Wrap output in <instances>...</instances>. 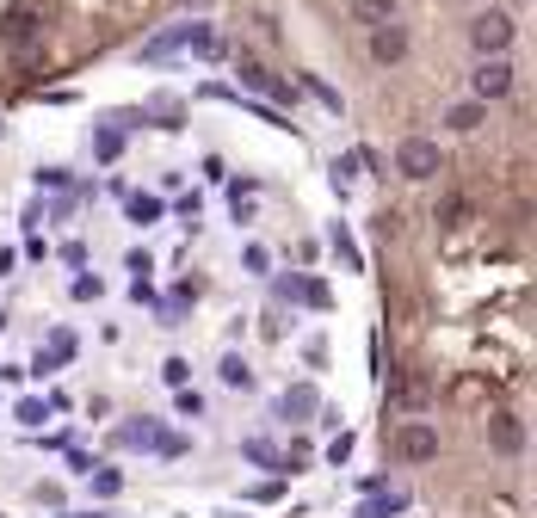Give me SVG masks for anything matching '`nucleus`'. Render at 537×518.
<instances>
[{
	"instance_id": "5",
	"label": "nucleus",
	"mask_w": 537,
	"mask_h": 518,
	"mask_svg": "<svg viewBox=\"0 0 537 518\" xmlns=\"http://www.w3.org/2000/svg\"><path fill=\"white\" fill-rule=\"evenodd\" d=\"M371 56H377V62H402V56H408V31H402L396 19L371 25Z\"/></svg>"
},
{
	"instance_id": "7",
	"label": "nucleus",
	"mask_w": 537,
	"mask_h": 518,
	"mask_svg": "<svg viewBox=\"0 0 537 518\" xmlns=\"http://www.w3.org/2000/svg\"><path fill=\"white\" fill-rule=\"evenodd\" d=\"M315 407H321V395H315L309 383H297V389H284V414H291V420H309Z\"/></svg>"
},
{
	"instance_id": "13",
	"label": "nucleus",
	"mask_w": 537,
	"mask_h": 518,
	"mask_svg": "<svg viewBox=\"0 0 537 518\" xmlns=\"http://www.w3.org/2000/svg\"><path fill=\"white\" fill-rule=\"evenodd\" d=\"M179 7H192V0H179Z\"/></svg>"
},
{
	"instance_id": "6",
	"label": "nucleus",
	"mask_w": 537,
	"mask_h": 518,
	"mask_svg": "<svg viewBox=\"0 0 537 518\" xmlns=\"http://www.w3.org/2000/svg\"><path fill=\"white\" fill-rule=\"evenodd\" d=\"M494 451H507V457L525 451V426H519L513 414H494Z\"/></svg>"
},
{
	"instance_id": "2",
	"label": "nucleus",
	"mask_w": 537,
	"mask_h": 518,
	"mask_svg": "<svg viewBox=\"0 0 537 518\" xmlns=\"http://www.w3.org/2000/svg\"><path fill=\"white\" fill-rule=\"evenodd\" d=\"M396 173H402V179H433V173H439V142L408 136V142L396 148Z\"/></svg>"
},
{
	"instance_id": "3",
	"label": "nucleus",
	"mask_w": 537,
	"mask_h": 518,
	"mask_svg": "<svg viewBox=\"0 0 537 518\" xmlns=\"http://www.w3.org/2000/svg\"><path fill=\"white\" fill-rule=\"evenodd\" d=\"M513 93V62L507 56H482V68H476V99L488 105V99H507Z\"/></svg>"
},
{
	"instance_id": "11",
	"label": "nucleus",
	"mask_w": 537,
	"mask_h": 518,
	"mask_svg": "<svg viewBox=\"0 0 537 518\" xmlns=\"http://www.w3.org/2000/svg\"><path fill=\"white\" fill-rule=\"evenodd\" d=\"M223 383L229 389H247V383H254V370H247L241 358H223Z\"/></svg>"
},
{
	"instance_id": "9",
	"label": "nucleus",
	"mask_w": 537,
	"mask_h": 518,
	"mask_svg": "<svg viewBox=\"0 0 537 518\" xmlns=\"http://www.w3.org/2000/svg\"><path fill=\"white\" fill-rule=\"evenodd\" d=\"M457 136H470V130H482V105H451V118H445Z\"/></svg>"
},
{
	"instance_id": "1",
	"label": "nucleus",
	"mask_w": 537,
	"mask_h": 518,
	"mask_svg": "<svg viewBox=\"0 0 537 518\" xmlns=\"http://www.w3.org/2000/svg\"><path fill=\"white\" fill-rule=\"evenodd\" d=\"M470 44H476L482 56H507V44H513V19H507V13H476V19H470Z\"/></svg>"
},
{
	"instance_id": "12",
	"label": "nucleus",
	"mask_w": 537,
	"mask_h": 518,
	"mask_svg": "<svg viewBox=\"0 0 537 518\" xmlns=\"http://www.w3.org/2000/svg\"><path fill=\"white\" fill-rule=\"evenodd\" d=\"M161 216V198H130V222H155Z\"/></svg>"
},
{
	"instance_id": "4",
	"label": "nucleus",
	"mask_w": 537,
	"mask_h": 518,
	"mask_svg": "<svg viewBox=\"0 0 537 518\" xmlns=\"http://www.w3.org/2000/svg\"><path fill=\"white\" fill-rule=\"evenodd\" d=\"M396 457H408V463H426V457H439V432L426 426V420H408V426L396 432Z\"/></svg>"
},
{
	"instance_id": "8",
	"label": "nucleus",
	"mask_w": 537,
	"mask_h": 518,
	"mask_svg": "<svg viewBox=\"0 0 537 518\" xmlns=\"http://www.w3.org/2000/svg\"><path fill=\"white\" fill-rule=\"evenodd\" d=\"M352 19L358 25H383V19H396V0H352Z\"/></svg>"
},
{
	"instance_id": "10",
	"label": "nucleus",
	"mask_w": 537,
	"mask_h": 518,
	"mask_svg": "<svg viewBox=\"0 0 537 518\" xmlns=\"http://www.w3.org/2000/svg\"><path fill=\"white\" fill-rule=\"evenodd\" d=\"M25 31H31V7H13L7 19H0V37H7V44H19Z\"/></svg>"
}]
</instances>
